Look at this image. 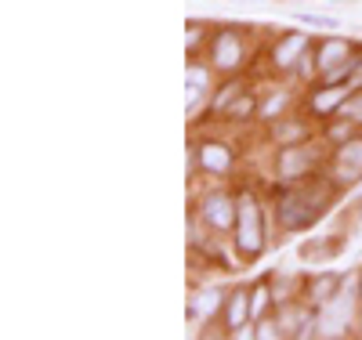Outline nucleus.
I'll use <instances>...</instances> for the list:
<instances>
[{
    "mask_svg": "<svg viewBox=\"0 0 362 340\" xmlns=\"http://www.w3.org/2000/svg\"><path fill=\"white\" fill-rule=\"evenodd\" d=\"M329 196H334V189H329L326 181H319V189H290L283 192V203H279V213H283V225L286 228H300V225H312L322 218V206L329 203Z\"/></svg>",
    "mask_w": 362,
    "mask_h": 340,
    "instance_id": "nucleus-1",
    "label": "nucleus"
},
{
    "mask_svg": "<svg viewBox=\"0 0 362 340\" xmlns=\"http://www.w3.org/2000/svg\"><path fill=\"white\" fill-rule=\"evenodd\" d=\"M264 246V232H261V213H257V203L250 196L239 199V250L243 257H257Z\"/></svg>",
    "mask_w": 362,
    "mask_h": 340,
    "instance_id": "nucleus-2",
    "label": "nucleus"
},
{
    "mask_svg": "<svg viewBox=\"0 0 362 340\" xmlns=\"http://www.w3.org/2000/svg\"><path fill=\"white\" fill-rule=\"evenodd\" d=\"M214 61H218V69H235L239 66V37L235 33H221L214 40Z\"/></svg>",
    "mask_w": 362,
    "mask_h": 340,
    "instance_id": "nucleus-3",
    "label": "nucleus"
},
{
    "mask_svg": "<svg viewBox=\"0 0 362 340\" xmlns=\"http://www.w3.org/2000/svg\"><path fill=\"white\" fill-rule=\"evenodd\" d=\"M203 213H206V225L225 228V225L232 221V206H228V196H210V199H206V206H203Z\"/></svg>",
    "mask_w": 362,
    "mask_h": 340,
    "instance_id": "nucleus-4",
    "label": "nucleus"
},
{
    "mask_svg": "<svg viewBox=\"0 0 362 340\" xmlns=\"http://www.w3.org/2000/svg\"><path fill=\"white\" fill-rule=\"evenodd\" d=\"M337 163H341V174H344V177H358V174H362V141H348V145L341 148Z\"/></svg>",
    "mask_w": 362,
    "mask_h": 340,
    "instance_id": "nucleus-5",
    "label": "nucleus"
},
{
    "mask_svg": "<svg viewBox=\"0 0 362 340\" xmlns=\"http://www.w3.org/2000/svg\"><path fill=\"white\" fill-rule=\"evenodd\" d=\"M199 156H203V167H206V170H228V163H232L225 145H203Z\"/></svg>",
    "mask_w": 362,
    "mask_h": 340,
    "instance_id": "nucleus-6",
    "label": "nucleus"
},
{
    "mask_svg": "<svg viewBox=\"0 0 362 340\" xmlns=\"http://www.w3.org/2000/svg\"><path fill=\"white\" fill-rule=\"evenodd\" d=\"M344 54H348V44H344V40H337V44L329 40V44L322 47V54H319V69L326 73V69H329V61H341Z\"/></svg>",
    "mask_w": 362,
    "mask_h": 340,
    "instance_id": "nucleus-7",
    "label": "nucleus"
},
{
    "mask_svg": "<svg viewBox=\"0 0 362 340\" xmlns=\"http://www.w3.org/2000/svg\"><path fill=\"white\" fill-rule=\"evenodd\" d=\"M247 319V293H235L228 304V326H243Z\"/></svg>",
    "mask_w": 362,
    "mask_h": 340,
    "instance_id": "nucleus-8",
    "label": "nucleus"
},
{
    "mask_svg": "<svg viewBox=\"0 0 362 340\" xmlns=\"http://www.w3.org/2000/svg\"><path fill=\"white\" fill-rule=\"evenodd\" d=\"M297 51H305V40H300V37H286V44L276 51V61H279V66H286Z\"/></svg>",
    "mask_w": 362,
    "mask_h": 340,
    "instance_id": "nucleus-9",
    "label": "nucleus"
},
{
    "mask_svg": "<svg viewBox=\"0 0 362 340\" xmlns=\"http://www.w3.org/2000/svg\"><path fill=\"white\" fill-rule=\"evenodd\" d=\"M203 87H206V76L199 73V69H192V83H189V90H185V105L189 109H196V102H199V95H203Z\"/></svg>",
    "mask_w": 362,
    "mask_h": 340,
    "instance_id": "nucleus-10",
    "label": "nucleus"
},
{
    "mask_svg": "<svg viewBox=\"0 0 362 340\" xmlns=\"http://www.w3.org/2000/svg\"><path fill=\"white\" fill-rule=\"evenodd\" d=\"M344 90H322V95H315V112H329L334 105H341Z\"/></svg>",
    "mask_w": 362,
    "mask_h": 340,
    "instance_id": "nucleus-11",
    "label": "nucleus"
},
{
    "mask_svg": "<svg viewBox=\"0 0 362 340\" xmlns=\"http://www.w3.org/2000/svg\"><path fill=\"white\" fill-rule=\"evenodd\" d=\"M337 283H341L337 275H322V279L315 283V290H312V297H315V300H326V293H329V290H337Z\"/></svg>",
    "mask_w": 362,
    "mask_h": 340,
    "instance_id": "nucleus-12",
    "label": "nucleus"
},
{
    "mask_svg": "<svg viewBox=\"0 0 362 340\" xmlns=\"http://www.w3.org/2000/svg\"><path fill=\"white\" fill-rule=\"evenodd\" d=\"M326 254H337L341 250V242L337 239H326V246H322ZM300 257H308V261H315V257H322V254H315V250H305V246H300Z\"/></svg>",
    "mask_w": 362,
    "mask_h": 340,
    "instance_id": "nucleus-13",
    "label": "nucleus"
},
{
    "mask_svg": "<svg viewBox=\"0 0 362 340\" xmlns=\"http://www.w3.org/2000/svg\"><path fill=\"white\" fill-rule=\"evenodd\" d=\"M264 300H268V297H264V283H261V286L254 290V304H250V315H261V312H264Z\"/></svg>",
    "mask_w": 362,
    "mask_h": 340,
    "instance_id": "nucleus-14",
    "label": "nucleus"
},
{
    "mask_svg": "<svg viewBox=\"0 0 362 340\" xmlns=\"http://www.w3.org/2000/svg\"><path fill=\"white\" fill-rule=\"evenodd\" d=\"M300 22H308V25H322V29H334V25H337L334 18H322V15H300Z\"/></svg>",
    "mask_w": 362,
    "mask_h": 340,
    "instance_id": "nucleus-15",
    "label": "nucleus"
},
{
    "mask_svg": "<svg viewBox=\"0 0 362 340\" xmlns=\"http://www.w3.org/2000/svg\"><path fill=\"white\" fill-rule=\"evenodd\" d=\"M235 90H239V83H228V87H225V90H221V95H218V98H214V105H218V109H225V105H228V102H232V95H235Z\"/></svg>",
    "mask_w": 362,
    "mask_h": 340,
    "instance_id": "nucleus-16",
    "label": "nucleus"
},
{
    "mask_svg": "<svg viewBox=\"0 0 362 340\" xmlns=\"http://www.w3.org/2000/svg\"><path fill=\"white\" fill-rule=\"evenodd\" d=\"M358 300H362V293H358Z\"/></svg>",
    "mask_w": 362,
    "mask_h": 340,
    "instance_id": "nucleus-17",
    "label": "nucleus"
}]
</instances>
